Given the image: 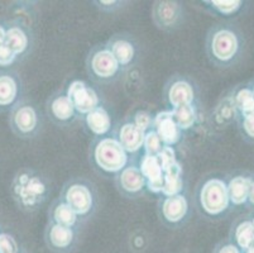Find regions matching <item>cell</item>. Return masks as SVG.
<instances>
[{"mask_svg": "<svg viewBox=\"0 0 254 253\" xmlns=\"http://www.w3.org/2000/svg\"><path fill=\"white\" fill-rule=\"evenodd\" d=\"M8 124L11 133L22 141H34L42 133L45 120L36 103L25 97L9 111Z\"/></svg>", "mask_w": 254, "mask_h": 253, "instance_id": "cell-7", "label": "cell"}, {"mask_svg": "<svg viewBox=\"0 0 254 253\" xmlns=\"http://www.w3.org/2000/svg\"><path fill=\"white\" fill-rule=\"evenodd\" d=\"M192 206L204 219H224L233 208L225 178L215 173H209L200 178L193 190Z\"/></svg>", "mask_w": 254, "mask_h": 253, "instance_id": "cell-3", "label": "cell"}, {"mask_svg": "<svg viewBox=\"0 0 254 253\" xmlns=\"http://www.w3.org/2000/svg\"><path fill=\"white\" fill-rule=\"evenodd\" d=\"M85 70L92 83L98 85H113L122 80L123 70L106 47L105 42L92 46L85 59Z\"/></svg>", "mask_w": 254, "mask_h": 253, "instance_id": "cell-6", "label": "cell"}, {"mask_svg": "<svg viewBox=\"0 0 254 253\" xmlns=\"http://www.w3.org/2000/svg\"><path fill=\"white\" fill-rule=\"evenodd\" d=\"M114 59L123 70L124 75L138 66L142 59V46L134 34L129 32H118L105 42Z\"/></svg>", "mask_w": 254, "mask_h": 253, "instance_id": "cell-11", "label": "cell"}, {"mask_svg": "<svg viewBox=\"0 0 254 253\" xmlns=\"http://www.w3.org/2000/svg\"><path fill=\"white\" fill-rule=\"evenodd\" d=\"M237 118L238 111L233 100L232 90L228 89L221 95L215 106L212 108L211 117H210L211 125L215 129L221 131V129L228 128L232 123H235Z\"/></svg>", "mask_w": 254, "mask_h": 253, "instance_id": "cell-24", "label": "cell"}, {"mask_svg": "<svg viewBox=\"0 0 254 253\" xmlns=\"http://www.w3.org/2000/svg\"><path fill=\"white\" fill-rule=\"evenodd\" d=\"M135 160H137L140 172L143 173L145 181H147V191L151 194L161 195L163 189L165 172H163L162 165L159 162L158 157L145 155L142 152Z\"/></svg>", "mask_w": 254, "mask_h": 253, "instance_id": "cell-22", "label": "cell"}, {"mask_svg": "<svg viewBox=\"0 0 254 253\" xmlns=\"http://www.w3.org/2000/svg\"><path fill=\"white\" fill-rule=\"evenodd\" d=\"M45 243L53 253H71L80 241V231L47 222L43 233Z\"/></svg>", "mask_w": 254, "mask_h": 253, "instance_id": "cell-17", "label": "cell"}, {"mask_svg": "<svg viewBox=\"0 0 254 253\" xmlns=\"http://www.w3.org/2000/svg\"><path fill=\"white\" fill-rule=\"evenodd\" d=\"M153 131L158 134L163 146H168V147H177L179 145H181L185 138V133L175 122L172 110L170 109L158 111L154 115Z\"/></svg>", "mask_w": 254, "mask_h": 253, "instance_id": "cell-20", "label": "cell"}, {"mask_svg": "<svg viewBox=\"0 0 254 253\" xmlns=\"http://www.w3.org/2000/svg\"><path fill=\"white\" fill-rule=\"evenodd\" d=\"M235 123L244 142L254 145V111L249 114L238 115Z\"/></svg>", "mask_w": 254, "mask_h": 253, "instance_id": "cell-30", "label": "cell"}, {"mask_svg": "<svg viewBox=\"0 0 254 253\" xmlns=\"http://www.w3.org/2000/svg\"><path fill=\"white\" fill-rule=\"evenodd\" d=\"M129 119L137 125L140 131H143L144 133H147L148 131L153 129V120L154 115L152 113H149L148 110H144V109H139V110L134 111L131 117H129Z\"/></svg>", "mask_w": 254, "mask_h": 253, "instance_id": "cell-32", "label": "cell"}, {"mask_svg": "<svg viewBox=\"0 0 254 253\" xmlns=\"http://www.w3.org/2000/svg\"><path fill=\"white\" fill-rule=\"evenodd\" d=\"M6 33V18L0 17V46L5 45Z\"/></svg>", "mask_w": 254, "mask_h": 253, "instance_id": "cell-38", "label": "cell"}, {"mask_svg": "<svg viewBox=\"0 0 254 253\" xmlns=\"http://www.w3.org/2000/svg\"><path fill=\"white\" fill-rule=\"evenodd\" d=\"M186 189V181L184 177V167L180 161L165 171L163 189L159 196H172L184 192Z\"/></svg>", "mask_w": 254, "mask_h": 253, "instance_id": "cell-27", "label": "cell"}, {"mask_svg": "<svg viewBox=\"0 0 254 253\" xmlns=\"http://www.w3.org/2000/svg\"><path fill=\"white\" fill-rule=\"evenodd\" d=\"M224 178H225L226 189H228V194H229L233 208L248 205L249 189H251L253 172L235 171V172L226 175Z\"/></svg>", "mask_w": 254, "mask_h": 253, "instance_id": "cell-21", "label": "cell"}, {"mask_svg": "<svg viewBox=\"0 0 254 253\" xmlns=\"http://www.w3.org/2000/svg\"><path fill=\"white\" fill-rule=\"evenodd\" d=\"M47 222L55 223L59 226L68 227V228L81 231L85 223L76 215L72 209L64 204L60 198L53 199L51 201L47 210Z\"/></svg>", "mask_w": 254, "mask_h": 253, "instance_id": "cell-25", "label": "cell"}, {"mask_svg": "<svg viewBox=\"0 0 254 253\" xmlns=\"http://www.w3.org/2000/svg\"><path fill=\"white\" fill-rule=\"evenodd\" d=\"M20 74L14 69H0V113H9L25 99Z\"/></svg>", "mask_w": 254, "mask_h": 253, "instance_id": "cell-16", "label": "cell"}, {"mask_svg": "<svg viewBox=\"0 0 254 253\" xmlns=\"http://www.w3.org/2000/svg\"><path fill=\"white\" fill-rule=\"evenodd\" d=\"M205 53L215 69H233L243 61L247 53L246 34L233 20L215 23L205 36Z\"/></svg>", "mask_w": 254, "mask_h": 253, "instance_id": "cell-1", "label": "cell"}, {"mask_svg": "<svg viewBox=\"0 0 254 253\" xmlns=\"http://www.w3.org/2000/svg\"><path fill=\"white\" fill-rule=\"evenodd\" d=\"M113 136L118 139L120 146L133 160L137 159L143 152L145 133L140 131L129 118H126L123 122L118 123Z\"/></svg>", "mask_w": 254, "mask_h": 253, "instance_id": "cell-18", "label": "cell"}, {"mask_svg": "<svg viewBox=\"0 0 254 253\" xmlns=\"http://www.w3.org/2000/svg\"><path fill=\"white\" fill-rule=\"evenodd\" d=\"M163 148V143L158 134L152 129L148 131L144 136V142H143V153L151 155V156H157Z\"/></svg>", "mask_w": 254, "mask_h": 253, "instance_id": "cell-33", "label": "cell"}, {"mask_svg": "<svg viewBox=\"0 0 254 253\" xmlns=\"http://www.w3.org/2000/svg\"><path fill=\"white\" fill-rule=\"evenodd\" d=\"M244 253H254V243H253V245H252L251 247H249L248 250H247Z\"/></svg>", "mask_w": 254, "mask_h": 253, "instance_id": "cell-41", "label": "cell"}, {"mask_svg": "<svg viewBox=\"0 0 254 253\" xmlns=\"http://www.w3.org/2000/svg\"><path fill=\"white\" fill-rule=\"evenodd\" d=\"M252 222H253V226H254V214H252Z\"/></svg>", "mask_w": 254, "mask_h": 253, "instance_id": "cell-42", "label": "cell"}, {"mask_svg": "<svg viewBox=\"0 0 254 253\" xmlns=\"http://www.w3.org/2000/svg\"><path fill=\"white\" fill-rule=\"evenodd\" d=\"M157 157H158L159 162L162 165L163 172L179 161V160H177L176 150L173 147H168V146H163L162 151L157 155Z\"/></svg>", "mask_w": 254, "mask_h": 253, "instance_id": "cell-35", "label": "cell"}, {"mask_svg": "<svg viewBox=\"0 0 254 253\" xmlns=\"http://www.w3.org/2000/svg\"><path fill=\"white\" fill-rule=\"evenodd\" d=\"M18 253H27V252H24V251H22V250H20L19 252H18Z\"/></svg>", "mask_w": 254, "mask_h": 253, "instance_id": "cell-43", "label": "cell"}, {"mask_svg": "<svg viewBox=\"0 0 254 253\" xmlns=\"http://www.w3.org/2000/svg\"><path fill=\"white\" fill-rule=\"evenodd\" d=\"M172 115L179 128L184 133L191 131L198 122V105H185L172 110Z\"/></svg>", "mask_w": 254, "mask_h": 253, "instance_id": "cell-29", "label": "cell"}, {"mask_svg": "<svg viewBox=\"0 0 254 253\" xmlns=\"http://www.w3.org/2000/svg\"><path fill=\"white\" fill-rule=\"evenodd\" d=\"M46 114L52 124L60 128H67L80 120L75 106L64 89L56 90L46 100Z\"/></svg>", "mask_w": 254, "mask_h": 253, "instance_id": "cell-14", "label": "cell"}, {"mask_svg": "<svg viewBox=\"0 0 254 253\" xmlns=\"http://www.w3.org/2000/svg\"><path fill=\"white\" fill-rule=\"evenodd\" d=\"M20 251L17 240L8 232H0V253H18Z\"/></svg>", "mask_w": 254, "mask_h": 253, "instance_id": "cell-34", "label": "cell"}, {"mask_svg": "<svg viewBox=\"0 0 254 253\" xmlns=\"http://www.w3.org/2000/svg\"><path fill=\"white\" fill-rule=\"evenodd\" d=\"M163 97L168 109L175 110L185 105H198L200 90L192 76L176 73L166 80Z\"/></svg>", "mask_w": 254, "mask_h": 253, "instance_id": "cell-8", "label": "cell"}, {"mask_svg": "<svg viewBox=\"0 0 254 253\" xmlns=\"http://www.w3.org/2000/svg\"><path fill=\"white\" fill-rule=\"evenodd\" d=\"M151 18L157 29L173 33L186 24V6L179 0H156L151 6Z\"/></svg>", "mask_w": 254, "mask_h": 253, "instance_id": "cell-10", "label": "cell"}, {"mask_svg": "<svg viewBox=\"0 0 254 253\" xmlns=\"http://www.w3.org/2000/svg\"><path fill=\"white\" fill-rule=\"evenodd\" d=\"M198 4L205 13L230 20L243 14L251 3L244 0H201Z\"/></svg>", "mask_w": 254, "mask_h": 253, "instance_id": "cell-23", "label": "cell"}, {"mask_svg": "<svg viewBox=\"0 0 254 253\" xmlns=\"http://www.w3.org/2000/svg\"><path fill=\"white\" fill-rule=\"evenodd\" d=\"M5 46L17 56L19 62L28 59L36 47V32L33 25L23 20L6 18Z\"/></svg>", "mask_w": 254, "mask_h": 253, "instance_id": "cell-12", "label": "cell"}, {"mask_svg": "<svg viewBox=\"0 0 254 253\" xmlns=\"http://www.w3.org/2000/svg\"><path fill=\"white\" fill-rule=\"evenodd\" d=\"M18 59L5 45L0 46V69H11V66L17 64Z\"/></svg>", "mask_w": 254, "mask_h": 253, "instance_id": "cell-36", "label": "cell"}, {"mask_svg": "<svg viewBox=\"0 0 254 253\" xmlns=\"http://www.w3.org/2000/svg\"><path fill=\"white\" fill-rule=\"evenodd\" d=\"M114 184L120 196L129 200H135L147 194V181L140 172L137 160H131L127 167L120 171L114 178Z\"/></svg>", "mask_w": 254, "mask_h": 253, "instance_id": "cell-15", "label": "cell"}, {"mask_svg": "<svg viewBox=\"0 0 254 253\" xmlns=\"http://www.w3.org/2000/svg\"><path fill=\"white\" fill-rule=\"evenodd\" d=\"M64 91L72 101L80 119L104 104V97L100 91L80 79L71 80L67 86L64 87Z\"/></svg>", "mask_w": 254, "mask_h": 253, "instance_id": "cell-13", "label": "cell"}, {"mask_svg": "<svg viewBox=\"0 0 254 253\" xmlns=\"http://www.w3.org/2000/svg\"><path fill=\"white\" fill-rule=\"evenodd\" d=\"M192 208V199L187 190L172 196H159L157 201L159 222L170 229L184 228L190 220Z\"/></svg>", "mask_w": 254, "mask_h": 253, "instance_id": "cell-9", "label": "cell"}, {"mask_svg": "<svg viewBox=\"0 0 254 253\" xmlns=\"http://www.w3.org/2000/svg\"><path fill=\"white\" fill-rule=\"evenodd\" d=\"M248 84H249V86H251L252 92H253V96H254V78L251 79V80L248 81Z\"/></svg>", "mask_w": 254, "mask_h": 253, "instance_id": "cell-40", "label": "cell"}, {"mask_svg": "<svg viewBox=\"0 0 254 253\" xmlns=\"http://www.w3.org/2000/svg\"><path fill=\"white\" fill-rule=\"evenodd\" d=\"M230 242L234 243L242 252H246L254 243V226L252 214L240 215L232 224Z\"/></svg>", "mask_w": 254, "mask_h": 253, "instance_id": "cell-26", "label": "cell"}, {"mask_svg": "<svg viewBox=\"0 0 254 253\" xmlns=\"http://www.w3.org/2000/svg\"><path fill=\"white\" fill-rule=\"evenodd\" d=\"M131 160L114 136L92 138L90 142L89 164L99 175L114 178Z\"/></svg>", "mask_w": 254, "mask_h": 253, "instance_id": "cell-4", "label": "cell"}, {"mask_svg": "<svg viewBox=\"0 0 254 253\" xmlns=\"http://www.w3.org/2000/svg\"><path fill=\"white\" fill-rule=\"evenodd\" d=\"M51 191L48 176L33 167H22L11 178V200L25 214H33L43 208L50 199Z\"/></svg>", "mask_w": 254, "mask_h": 253, "instance_id": "cell-2", "label": "cell"}, {"mask_svg": "<svg viewBox=\"0 0 254 253\" xmlns=\"http://www.w3.org/2000/svg\"><path fill=\"white\" fill-rule=\"evenodd\" d=\"M234 100L235 108H237L238 115L249 114L254 111V96L252 92L248 81L247 83L238 84L235 86L230 87Z\"/></svg>", "mask_w": 254, "mask_h": 253, "instance_id": "cell-28", "label": "cell"}, {"mask_svg": "<svg viewBox=\"0 0 254 253\" xmlns=\"http://www.w3.org/2000/svg\"><path fill=\"white\" fill-rule=\"evenodd\" d=\"M251 208L254 209V172H253V178H252L251 189H249V196H248V205Z\"/></svg>", "mask_w": 254, "mask_h": 253, "instance_id": "cell-39", "label": "cell"}, {"mask_svg": "<svg viewBox=\"0 0 254 253\" xmlns=\"http://www.w3.org/2000/svg\"><path fill=\"white\" fill-rule=\"evenodd\" d=\"M80 122L84 125L85 131L92 138H103V137L113 136L117 124L114 123L110 110L105 106V104L99 108L90 111L89 114L82 117Z\"/></svg>", "mask_w": 254, "mask_h": 253, "instance_id": "cell-19", "label": "cell"}, {"mask_svg": "<svg viewBox=\"0 0 254 253\" xmlns=\"http://www.w3.org/2000/svg\"><path fill=\"white\" fill-rule=\"evenodd\" d=\"M214 253H243L234 243L230 241H225V242H220L214 250Z\"/></svg>", "mask_w": 254, "mask_h": 253, "instance_id": "cell-37", "label": "cell"}, {"mask_svg": "<svg viewBox=\"0 0 254 253\" xmlns=\"http://www.w3.org/2000/svg\"><path fill=\"white\" fill-rule=\"evenodd\" d=\"M92 6L104 14H117L131 4L130 0H92Z\"/></svg>", "mask_w": 254, "mask_h": 253, "instance_id": "cell-31", "label": "cell"}, {"mask_svg": "<svg viewBox=\"0 0 254 253\" xmlns=\"http://www.w3.org/2000/svg\"><path fill=\"white\" fill-rule=\"evenodd\" d=\"M59 198L67 204L84 223L95 217L100 205L96 185L81 176L68 178L60 190Z\"/></svg>", "mask_w": 254, "mask_h": 253, "instance_id": "cell-5", "label": "cell"}]
</instances>
